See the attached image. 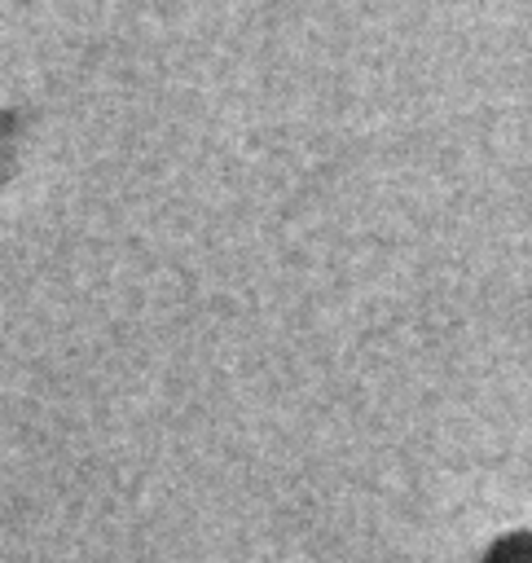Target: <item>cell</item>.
Instances as JSON below:
<instances>
[{
	"label": "cell",
	"mask_w": 532,
	"mask_h": 563,
	"mask_svg": "<svg viewBox=\"0 0 532 563\" xmlns=\"http://www.w3.org/2000/svg\"><path fill=\"white\" fill-rule=\"evenodd\" d=\"M484 563H532V532H510L501 537Z\"/></svg>",
	"instance_id": "obj_1"
}]
</instances>
